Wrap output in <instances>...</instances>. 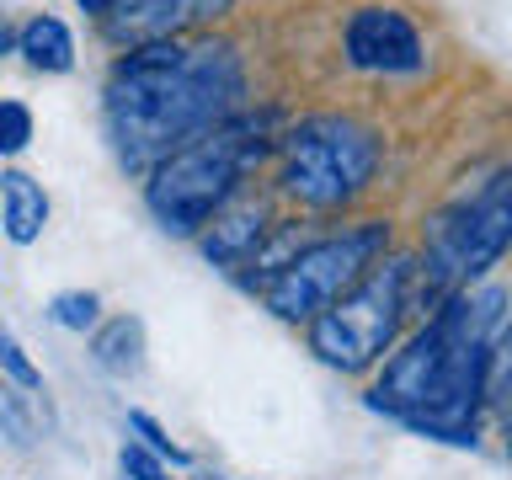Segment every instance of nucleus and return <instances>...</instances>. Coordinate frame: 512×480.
I'll return each instance as SVG.
<instances>
[{"label": "nucleus", "instance_id": "nucleus-19", "mask_svg": "<svg viewBox=\"0 0 512 480\" xmlns=\"http://www.w3.org/2000/svg\"><path fill=\"white\" fill-rule=\"evenodd\" d=\"M0 427H6L16 443H32V422H27V411L16 406V395H0Z\"/></svg>", "mask_w": 512, "mask_h": 480}, {"label": "nucleus", "instance_id": "nucleus-20", "mask_svg": "<svg viewBox=\"0 0 512 480\" xmlns=\"http://www.w3.org/2000/svg\"><path fill=\"white\" fill-rule=\"evenodd\" d=\"M0 54H11V27H6V16H0Z\"/></svg>", "mask_w": 512, "mask_h": 480}, {"label": "nucleus", "instance_id": "nucleus-2", "mask_svg": "<svg viewBox=\"0 0 512 480\" xmlns=\"http://www.w3.org/2000/svg\"><path fill=\"white\" fill-rule=\"evenodd\" d=\"M507 326L502 288H464L384 363L368 406L438 443H475L480 406L491 400L496 342Z\"/></svg>", "mask_w": 512, "mask_h": 480}, {"label": "nucleus", "instance_id": "nucleus-16", "mask_svg": "<svg viewBox=\"0 0 512 480\" xmlns=\"http://www.w3.org/2000/svg\"><path fill=\"white\" fill-rule=\"evenodd\" d=\"M0 368H6V374L16 379V390H27V395H38V390H43V374L32 368V358L22 352V342H16L6 326H0Z\"/></svg>", "mask_w": 512, "mask_h": 480}, {"label": "nucleus", "instance_id": "nucleus-9", "mask_svg": "<svg viewBox=\"0 0 512 480\" xmlns=\"http://www.w3.org/2000/svg\"><path fill=\"white\" fill-rule=\"evenodd\" d=\"M230 11H235V0H112V11L102 16V38L128 54V48L171 43L198 27H214Z\"/></svg>", "mask_w": 512, "mask_h": 480}, {"label": "nucleus", "instance_id": "nucleus-4", "mask_svg": "<svg viewBox=\"0 0 512 480\" xmlns=\"http://www.w3.org/2000/svg\"><path fill=\"white\" fill-rule=\"evenodd\" d=\"M507 246H512V166L491 171L475 192L454 198L427 224L422 267H416L422 299L443 304V299L464 294L475 278H486L502 262Z\"/></svg>", "mask_w": 512, "mask_h": 480}, {"label": "nucleus", "instance_id": "nucleus-17", "mask_svg": "<svg viewBox=\"0 0 512 480\" xmlns=\"http://www.w3.org/2000/svg\"><path fill=\"white\" fill-rule=\"evenodd\" d=\"M32 144V112L22 102H0V155H22Z\"/></svg>", "mask_w": 512, "mask_h": 480}, {"label": "nucleus", "instance_id": "nucleus-1", "mask_svg": "<svg viewBox=\"0 0 512 480\" xmlns=\"http://www.w3.org/2000/svg\"><path fill=\"white\" fill-rule=\"evenodd\" d=\"M246 102V64L224 38L144 43L112 64L102 91L107 139L123 171L150 176L166 155L208 128L230 123Z\"/></svg>", "mask_w": 512, "mask_h": 480}, {"label": "nucleus", "instance_id": "nucleus-7", "mask_svg": "<svg viewBox=\"0 0 512 480\" xmlns=\"http://www.w3.org/2000/svg\"><path fill=\"white\" fill-rule=\"evenodd\" d=\"M384 251H390V224L384 219L352 224L342 235H320L278 267V278L262 288V299L278 320H304L310 326L347 288H358L374 272V262H384Z\"/></svg>", "mask_w": 512, "mask_h": 480}, {"label": "nucleus", "instance_id": "nucleus-5", "mask_svg": "<svg viewBox=\"0 0 512 480\" xmlns=\"http://www.w3.org/2000/svg\"><path fill=\"white\" fill-rule=\"evenodd\" d=\"M278 182L299 208H347L358 192L374 182L384 144L363 118L352 112H315L299 118L288 134L278 139Z\"/></svg>", "mask_w": 512, "mask_h": 480}, {"label": "nucleus", "instance_id": "nucleus-8", "mask_svg": "<svg viewBox=\"0 0 512 480\" xmlns=\"http://www.w3.org/2000/svg\"><path fill=\"white\" fill-rule=\"evenodd\" d=\"M342 54L363 75H416L427 64L422 32L395 6H363L342 27Z\"/></svg>", "mask_w": 512, "mask_h": 480}, {"label": "nucleus", "instance_id": "nucleus-18", "mask_svg": "<svg viewBox=\"0 0 512 480\" xmlns=\"http://www.w3.org/2000/svg\"><path fill=\"white\" fill-rule=\"evenodd\" d=\"M118 464H123V475H128V480H171V470L160 464V454H150L144 443H123Z\"/></svg>", "mask_w": 512, "mask_h": 480}, {"label": "nucleus", "instance_id": "nucleus-12", "mask_svg": "<svg viewBox=\"0 0 512 480\" xmlns=\"http://www.w3.org/2000/svg\"><path fill=\"white\" fill-rule=\"evenodd\" d=\"M91 358L112 379H134L144 368V320L139 315H112L91 331Z\"/></svg>", "mask_w": 512, "mask_h": 480}, {"label": "nucleus", "instance_id": "nucleus-21", "mask_svg": "<svg viewBox=\"0 0 512 480\" xmlns=\"http://www.w3.org/2000/svg\"><path fill=\"white\" fill-rule=\"evenodd\" d=\"M208 480H219V475H208Z\"/></svg>", "mask_w": 512, "mask_h": 480}, {"label": "nucleus", "instance_id": "nucleus-10", "mask_svg": "<svg viewBox=\"0 0 512 480\" xmlns=\"http://www.w3.org/2000/svg\"><path fill=\"white\" fill-rule=\"evenodd\" d=\"M267 235H272V219H267V203H230L224 214L203 230V251H208V262H219V267H246L256 251L267 246Z\"/></svg>", "mask_w": 512, "mask_h": 480}, {"label": "nucleus", "instance_id": "nucleus-6", "mask_svg": "<svg viewBox=\"0 0 512 480\" xmlns=\"http://www.w3.org/2000/svg\"><path fill=\"white\" fill-rule=\"evenodd\" d=\"M411 283H416L411 256H384V262H374V272L358 288H347L326 315L310 320V352L326 368H342V374L374 368L400 336V320H406V304H411Z\"/></svg>", "mask_w": 512, "mask_h": 480}, {"label": "nucleus", "instance_id": "nucleus-14", "mask_svg": "<svg viewBox=\"0 0 512 480\" xmlns=\"http://www.w3.org/2000/svg\"><path fill=\"white\" fill-rule=\"evenodd\" d=\"M48 320L54 326H64V331H96L102 326V299L91 294V288H64V294H54L48 299Z\"/></svg>", "mask_w": 512, "mask_h": 480}, {"label": "nucleus", "instance_id": "nucleus-11", "mask_svg": "<svg viewBox=\"0 0 512 480\" xmlns=\"http://www.w3.org/2000/svg\"><path fill=\"white\" fill-rule=\"evenodd\" d=\"M0 224H6L11 246H32L48 224V192L38 176L27 171H6L0 176Z\"/></svg>", "mask_w": 512, "mask_h": 480}, {"label": "nucleus", "instance_id": "nucleus-13", "mask_svg": "<svg viewBox=\"0 0 512 480\" xmlns=\"http://www.w3.org/2000/svg\"><path fill=\"white\" fill-rule=\"evenodd\" d=\"M16 54L43 75L75 70V38H70V27H64L59 16H32V22L16 32Z\"/></svg>", "mask_w": 512, "mask_h": 480}, {"label": "nucleus", "instance_id": "nucleus-3", "mask_svg": "<svg viewBox=\"0 0 512 480\" xmlns=\"http://www.w3.org/2000/svg\"><path fill=\"white\" fill-rule=\"evenodd\" d=\"M267 155V118L235 112L230 123L208 128L176 155H166L144 182V203H150L155 224L166 235H203L224 208L235 203L240 176Z\"/></svg>", "mask_w": 512, "mask_h": 480}, {"label": "nucleus", "instance_id": "nucleus-15", "mask_svg": "<svg viewBox=\"0 0 512 480\" xmlns=\"http://www.w3.org/2000/svg\"><path fill=\"white\" fill-rule=\"evenodd\" d=\"M128 432H139V443L150 448V454H160V459H171V464H192V454L182 443H171V432L155 422L150 411H128Z\"/></svg>", "mask_w": 512, "mask_h": 480}]
</instances>
